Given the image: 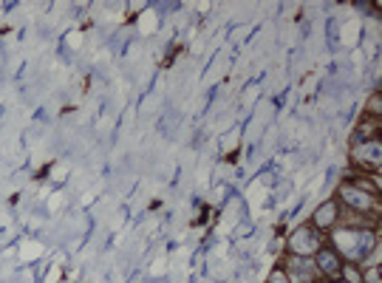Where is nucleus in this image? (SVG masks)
<instances>
[{"instance_id":"9d476101","label":"nucleus","mask_w":382,"mask_h":283,"mask_svg":"<svg viewBox=\"0 0 382 283\" xmlns=\"http://www.w3.org/2000/svg\"><path fill=\"white\" fill-rule=\"evenodd\" d=\"M363 283H382V267L363 269Z\"/></svg>"},{"instance_id":"f8f14e48","label":"nucleus","mask_w":382,"mask_h":283,"mask_svg":"<svg viewBox=\"0 0 382 283\" xmlns=\"http://www.w3.org/2000/svg\"><path fill=\"white\" fill-rule=\"evenodd\" d=\"M328 283H346V280H340V278H337V280H328Z\"/></svg>"},{"instance_id":"39448f33","label":"nucleus","mask_w":382,"mask_h":283,"mask_svg":"<svg viewBox=\"0 0 382 283\" xmlns=\"http://www.w3.org/2000/svg\"><path fill=\"white\" fill-rule=\"evenodd\" d=\"M351 161H354V170H360V173H377V176H379L382 142H379V139L360 142L357 148H351Z\"/></svg>"},{"instance_id":"6e6552de","label":"nucleus","mask_w":382,"mask_h":283,"mask_svg":"<svg viewBox=\"0 0 382 283\" xmlns=\"http://www.w3.org/2000/svg\"><path fill=\"white\" fill-rule=\"evenodd\" d=\"M363 113L374 116V120H382V97H379V88L371 91V97L363 102Z\"/></svg>"},{"instance_id":"1a4fd4ad","label":"nucleus","mask_w":382,"mask_h":283,"mask_svg":"<svg viewBox=\"0 0 382 283\" xmlns=\"http://www.w3.org/2000/svg\"><path fill=\"white\" fill-rule=\"evenodd\" d=\"M340 280H346V283H363V269L357 267V264H343V269H340Z\"/></svg>"},{"instance_id":"20e7f679","label":"nucleus","mask_w":382,"mask_h":283,"mask_svg":"<svg viewBox=\"0 0 382 283\" xmlns=\"http://www.w3.org/2000/svg\"><path fill=\"white\" fill-rule=\"evenodd\" d=\"M280 269L286 272L289 283H326L315 267V258H303V255H286Z\"/></svg>"},{"instance_id":"423d86ee","label":"nucleus","mask_w":382,"mask_h":283,"mask_svg":"<svg viewBox=\"0 0 382 283\" xmlns=\"http://www.w3.org/2000/svg\"><path fill=\"white\" fill-rule=\"evenodd\" d=\"M343 258H340V252L334 249L328 241L315 252V267H317V272H320V278L328 283V280H337L340 278V269H343Z\"/></svg>"},{"instance_id":"7ed1b4c3","label":"nucleus","mask_w":382,"mask_h":283,"mask_svg":"<svg viewBox=\"0 0 382 283\" xmlns=\"http://www.w3.org/2000/svg\"><path fill=\"white\" fill-rule=\"evenodd\" d=\"M326 244V235L317 232L308 221H303L300 227L292 229V235L286 238V249L289 255H303V258H315V252Z\"/></svg>"},{"instance_id":"f257e3e1","label":"nucleus","mask_w":382,"mask_h":283,"mask_svg":"<svg viewBox=\"0 0 382 283\" xmlns=\"http://www.w3.org/2000/svg\"><path fill=\"white\" fill-rule=\"evenodd\" d=\"M326 241L340 252L343 261L360 267L363 258L379 244V229H363V227H334Z\"/></svg>"},{"instance_id":"9b49d317","label":"nucleus","mask_w":382,"mask_h":283,"mask_svg":"<svg viewBox=\"0 0 382 283\" xmlns=\"http://www.w3.org/2000/svg\"><path fill=\"white\" fill-rule=\"evenodd\" d=\"M267 283H289V278H286V272L280 269V264L272 269V275H269V280Z\"/></svg>"},{"instance_id":"0eeeda50","label":"nucleus","mask_w":382,"mask_h":283,"mask_svg":"<svg viewBox=\"0 0 382 283\" xmlns=\"http://www.w3.org/2000/svg\"><path fill=\"white\" fill-rule=\"evenodd\" d=\"M337 221H340V207H337V201H334V196L326 199L323 204H317L315 212L308 216V224H312L317 232H323V235H328L334 227H337Z\"/></svg>"},{"instance_id":"f03ea898","label":"nucleus","mask_w":382,"mask_h":283,"mask_svg":"<svg viewBox=\"0 0 382 283\" xmlns=\"http://www.w3.org/2000/svg\"><path fill=\"white\" fill-rule=\"evenodd\" d=\"M340 210H348V212H357V216H374L379 218V196H371L366 190H360L357 184L351 181H343L337 187V196H334Z\"/></svg>"}]
</instances>
